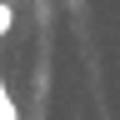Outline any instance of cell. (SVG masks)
Here are the masks:
<instances>
[{
  "mask_svg": "<svg viewBox=\"0 0 120 120\" xmlns=\"http://www.w3.org/2000/svg\"><path fill=\"white\" fill-rule=\"evenodd\" d=\"M10 20H15V15H10V5H5V0H0V35L10 30Z\"/></svg>",
  "mask_w": 120,
  "mask_h": 120,
  "instance_id": "2",
  "label": "cell"
},
{
  "mask_svg": "<svg viewBox=\"0 0 120 120\" xmlns=\"http://www.w3.org/2000/svg\"><path fill=\"white\" fill-rule=\"evenodd\" d=\"M0 120H20V110H15V100H10L5 80H0Z\"/></svg>",
  "mask_w": 120,
  "mask_h": 120,
  "instance_id": "1",
  "label": "cell"
}]
</instances>
